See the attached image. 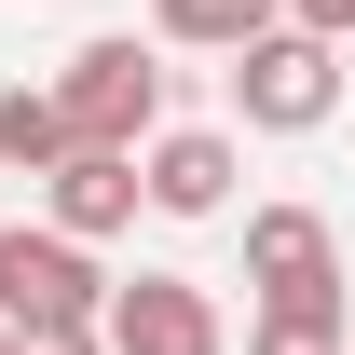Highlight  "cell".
Listing matches in <instances>:
<instances>
[{"instance_id":"6da1fadb","label":"cell","mask_w":355,"mask_h":355,"mask_svg":"<svg viewBox=\"0 0 355 355\" xmlns=\"http://www.w3.org/2000/svg\"><path fill=\"white\" fill-rule=\"evenodd\" d=\"M55 110H69V150H150V123H164V42L96 28L55 69Z\"/></svg>"},{"instance_id":"7a4b0ae2","label":"cell","mask_w":355,"mask_h":355,"mask_svg":"<svg viewBox=\"0 0 355 355\" xmlns=\"http://www.w3.org/2000/svg\"><path fill=\"white\" fill-rule=\"evenodd\" d=\"M328 110H342V42H314L301 14L232 55V123H246V137H314Z\"/></svg>"},{"instance_id":"3957f363","label":"cell","mask_w":355,"mask_h":355,"mask_svg":"<svg viewBox=\"0 0 355 355\" xmlns=\"http://www.w3.org/2000/svg\"><path fill=\"white\" fill-rule=\"evenodd\" d=\"M96 314H110V273L83 232L0 219V328H96Z\"/></svg>"},{"instance_id":"277c9868","label":"cell","mask_w":355,"mask_h":355,"mask_svg":"<svg viewBox=\"0 0 355 355\" xmlns=\"http://www.w3.org/2000/svg\"><path fill=\"white\" fill-rule=\"evenodd\" d=\"M110 355H232V314L205 273H110Z\"/></svg>"},{"instance_id":"5b68a950","label":"cell","mask_w":355,"mask_h":355,"mask_svg":"<svg viewBox=\"0 0 355 355\" xmlns=\"http://www.w3.org/2000/svg\"><path fill=\"white\" fill-rule=\"evenodd\" d=\"M246 301H342V232L314 205H246Z\"/></svg>"},{"instance_id":"8992f818","label":"cell","mask_w":355,"mask_h":355,"mask_svg":"<svg viewBox=\"0 0 355 355\" xmlns=\"http://www.w3.org/2000/svg\"><path fill=\"white\" fill-rule=\"evenodd\" d=\"M137 178H150V219H232L246 150H232V123H150Z\"/></svg>"},{"instance_id":"52a82bcc","label":"cell","mask_w":355,"mask_h":355,"mask_svg":"<svg viewBox=\"0 0 355 355\" xmlns=\"http://www.w3.org/2000/svg\"><path fill=\"white\" fill-rule=\"evenodd\" d=\"M150 205V178H137V150H69V164L42 178V219L55 232H83V246H110V232Z\"/></svg>"},{"instance_id":"ba28073f","label":"cell","mask_w":355,"mask_h":355,"mask_svg":"<svg viewBox=\"0 0 355 355\" xmlns=\"http://www.w3.org/2000/svg\"><path fill=\"white\" fill-rule=\"evenodd\" d=\"M260 28H287V0H150V42L164 55H246Z\"/></svg>"},{"instance_id":"9c48e42d","label":"cell","mask_w":355,"mask_h":355,"mask_svg":"<svg viewBox=\"0 0 355 355\" xmlns=\"http://www.w3.org/2000/svg\"><path fill=\"white\" fill-rule=\"evenodd\" d=\"M246 355H355V301H246Z\"/></svg>"},{"instance_id":"30bf717a","label":"cell","mask_w":355,"mask_h":355,"mask_svg":"<svg viewBox=\"0 0 355 355\" xmlns=\"http://www.w3.org/2000/svg\"><path fill=\"white\" fill-rule=\"evenodd\" d=\"M0 164H14V178H55V164H69V110H55V83H0Z\"/></svg>"},{"instance_id":"8fae6325","label":"cell","mask_w":355,"mask_h":355,"mask_svg":"<svg viewBox=\"0 0 355 355\" xmlns=\"http://www.w3.org/2000/svg\"><path fill=\"white\" fill-rule=\"evenodd\" d=\"M14 355H110V328H14Z\"/></svg>"},{"instance_id":"7c38bea8","label":"cell","mask_w":355,"mask_h":355,"mask_svg":"<svg viewBox=\"0 0 355 355\" xmlns=\"http://www.w3.org/2000/svg\"><path fill=\"white\" fill-rule=\"evenodd\" d=\"M287 14H301L314 42H342V55H355V0H287Z\"/></svg>"},{"instance_id":"4fadbf2b","label":"cell","mask_w":355,"mask_h":355,"mask_svg":"<svg viewBox=\"0 0 355 355\" xmlns=\"http://www.w3.org/2000/svg\"><path fill=\"white\" fill-rule=\"evenodd\" d=\"M0 355H14V328H0Z\"/></svg>"}]
</instances>
